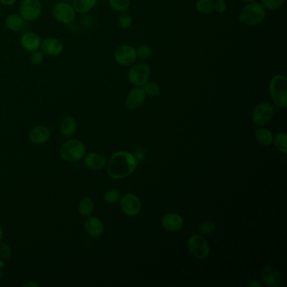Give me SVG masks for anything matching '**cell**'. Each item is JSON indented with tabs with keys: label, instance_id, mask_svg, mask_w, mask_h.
<instances>
[{
	"label": "cell",
	"instance_id": "cell-15",
	"mask_svg": "<svg viewBox=\"0 0 287 287\" xmlns=\"http://www.w3.org/2000/svg\"><path fill=\"white\" fill-rule=\"evenodd\" d=\"M146 94L141 87H136L128 93L126 96V105L131 110H136L144 104Z\"/></svg>",
	"mask_w": 287,
	"mask_h": 287
},
{
	"label": "cell",
	"instance_id": "cell-31",
	"mask_svg": "<svg viewBox=\"0 0 287 287\" xmlns=\"http://www.w3.org/2000/svg\"><path fill=\"white\" fill-rule=\"evenodd\" d=\"M120 197H121V192L116 189L107 190L104 195V200L105 202L109 203V204L117 202Z\"/></svg>",
	"mask_w": 287,
	"mask_h": 287
},
{
	"label": "cell",
	"instance_id": "cell-13",
	"mask_svg": "<svg viewBox=\"0 0 287 287\" xmlns=\"http://www.w3.org/2000/svg\"><path fill=\"white\" fill-rule=\"evenodd\" d=\"M21 45L24 50L32 52L41 48V38L36 32L28 31L21 36Z\"/></svg>",
	"mask_w": 287,
	"mask_h": 287
},
{
	"label": "cell",
	"instance_id": "cell-10",
	"mask_svg": "<svg viewBox=\"0 0 287 287\" xmlns=\"http://www.w3.org/2000/svg\"><path fill=\"white\" fill-rule=\"evenodd\" d=\"M274 113V107L269 102H262L254 108L252 118L257 126H262L266 125Z\"/></svg>",
	"mask_w": 287,
	"mask_h": 287
},
{
	"label": "cell",
	"instance_id": "cell-18",
	"mask_svg": "<svg viewBox=\"0 0 287 287\" xmlns=\"http://www.w3.org/2000/svg\"><path fill=\"white\" fill-rule=\"evenodd\" d=\"M50 131L46 126H39L32 129L29 134V138L35 144H46L50 139Z\"/></svg>",
	"mask_w": 287,
	"mask_h": 287
},
{
	"label": "cell",
	"instance_id": "cell-42",
	"mask_svg": "<svg viewBox=\"0 0 287 287\" xmlns=\"http://www.w3.org/2000/svg\"><path fill=\"white\" fill-rule=\"evenodd\" d=\"M243 1H244V3L249 4L252 3V2H254L255 0H243Z\"/></svg>",
	"mask_w": 287,
	"mask_h": 287
},
{
	"label": "cell",
	"instance_id": "cell-7",
	"mask_svg": "<svg viewBox=\"0 0 287 287\" xmlns=\"http://www.w3.org/2000/svg\"><path fill=\"white\" fill-rule=\"evenodd\" d=\"M188 249L190 250V254L197 259H205L210 254V249L207 242L202 236L198 234L193 235L189 239Z\"/></svg>",
	"mask_w": 287,
	"mask_h": 287
},
{
	"label": "cell",
	"instance_id": "cell-16",
	"mask_svg": "<svg viewBox=\"0 0 287 287\" xmlns=\"http://www.w3.org/2000/svg\"><path fill=\"white\" fill-rule=\"evenodd\" d=\"M261 275L263 281L267 286L277 287L281 283V276L275 267H265L262 271Z\"/></svg>",
	"mask_w": 287,
	"mask_h": 287
},
{
	"label": "cell",
	"instance_id": "cell-9",
	"mask_svg": "<svg viewBox=\"0 0 287 287\" xmlns=\"http://www.w3.org/2000/svg\"><path fill=\"white\" fill-rule=\"evenodd\" d=\"M114 59L121 66H131L137 59L136 49L129 45H122L116 49Z\"/></svg>",
	"mask_w": 287,
	"mask_h": 287
},
{
	"label": "cell",
	"instance_id": "cell-39",
	"mask_svg": "<svg viewBox=\"0 0 287 287\" xmlns=\"http://www.w3.org/2000/svg\"><path fill=\"white\" fill-rule=\"evenodd\" d=\"M5 268H6V264L3 261L0 260V279L4 276V272H5Z\"/></svg>",
	"mask_w": 287,
	"mask_h": 287
},
{
	"label": "cell",
	"instance_id": "cell-34",
	"mask_svg": "<svg viewBox=\"0 0 287 287\" xmlns=\"http://www.w3.org/2000/svg\"><path fill=\"white\" fill-rule=\"evenodd\" d=\"M136 56L141 59H148L150 57L153 52L151 46L149 45H141L136 50Z\"/></svg>",
	"mask_w": 287,
	"mask_h": 287
},
{
	"label": "cell",
	"instance_id": "cell-29",
	"mask_svg": "<svg viewBox=\"0 0 287 287\" xmlns=\"http://www.w3.org/2000/svg\"><path fill=\"white\" fill-rule=\"evenodd\" d=\"M144 92L150 97H157L160 94V87L156 83L148 82L142 86Z\"/></svg>",
	"mask_w": 287,
	"mask_h": 287
},
{
	"label": "cell",
	"instance_id": "cell-19",
	"mask_svg": "<svg viewBox=\"0 0 287 287\" xmlns=\"http://www.w3.org/2000/svg\"><path fill=\"white\" fill-rule=\"evenodd\" d=\"M5 24L9 31L20 32L25 28L26 21L20 14H11L6 17Z\"/></svg>",
	"mask_w": 287,
	"mask_h": 287
},
{
	"label": "cell",
	"instance_id": "cell-25",
	"mask_svg": "<svg viewBox=\"0 0 287 287\" xmlns=\"http://www.w3.org/2000/svg\"><path fill=\"white\" fill-rule=\"evenodd\" d=\"M94 207H95V204H94L92 199L85 197L80 201V205H79V211L81 215L87 217L92 213Z\"/></svg>",
	"mask_w": 287,
	"mask_h": 287
},
{
	"label": "cell",
	"instance_id": "cell-2",
	"mask_svg": "<svg viewBox=\"0 0 287 287\" xmlns=\"http://www.w3.org/2000/svg\"><path fill=\"white\" fill-rule=\"evenodd\" d=\"M269 94L275 105L281 109L287 107V78L277 75L269 82Z\"/></svg>",
	"mask_w": 287,
	"mask_h": 287
},
{
	"label": "cell",
	"instance_id": "cell-37",
	"mask_svg": "<svg viewBox=\"0 0 287 287\" xmlns=\"http://www.w3.org/2000/svg\"><path fill=\"white\" fill-rule=\"evenodd\" d=\"M17 2V0H0V4L5 6H12Z\"/></svg>",
	"mask_w": 287,
	"mask_h": 287
},
{
	"label": "cell",
	"instance_id": "cell-6",
	"mask_svg": "<svg viewBox=\"0 0 287 287\" xmlns=\"http://www.w3.org/2000/svg\"><path fill=\"white\" fill-rule=\"evenodd\" d=\"M151 76V68L146 63H136L128 71V80L136 87H142L149 82Z\"/></svg>",
	"mask_w": 287,
	"mask_h": 287
},
{
	"label": "cell",
	"instance_id": "cell-22",
	"mask_svg": "<svg viewBox=\"0 0 287 287\" xmlns=\"http://www.w3.org/2000/svg\"><path fill=\"white\" fill-rule=\"evenodd\" d=\"M98 0H72V6L77 13L86 14L92 11Z\"/></svg>",
	"mask_w": 287,
	"mask_h": 287
},
{
	"label": "cell",
	"instance_id": "cell-4",
	"mask_svg": "<svg viewBox=\"0 0 287 287\" xmlns=\"http://www.w3.org/2000/svg\"><path fill=\"white\" fill-rule=\"evenodd\" d=\"M86 153V148L82 141L69 140L60 148V156L65 161L78 162L82 159Z\"/></svg>",
	"mask_w": 287,
	"mask_h": 287
},
{
	"label": "cell",
	"instance_id": "cell-23",
	"mask_svg": "<svg viewBox=\"0 0 287 287\" xmlns=\"http://www.w3.org/2000/svg\"><path fill=\"white\" fill-rule=\"evenodd\" d=\"M255 137L258 142L262 146H269L273 142V135L271 131L267 129H258L255 132Z\"/></svg>",
	"mask_w": 287,
	"mask_h": 287
},
{
	"label": "cell",
	"instance_id": "cell-24",
	"mask_svg": "<svg viewBox=\"0 0 287 287\" xmlns=\"http://www.w3.org/2000/svg\"><path fill=\"white\" fill-rule=\"evenodd\" d=\"M215 8V3L213 0H197L195 4V9L199 13L202 15H209L212 13Z\"/></svg>",
	"mask_w": 287,
	"mask_h": 287
},
{
	"label": "cell",
	"instance_id": "cell-35",
	"mask_svg": "<svg viewBox=\"0 0 287 287\" xmlns=\"http://www.w3.org/2000/svg\"><path fill=\"white\" fill-rule=\"evenodd\" d=\"M12 254V250L11 247L6 243H1L0 242V257L4 259H10Z\"/></svg>",
	"mask_w": 287,
	"mask_h": 287
},
{
	"label": "cell",
	"instance_id": "cell-40",
	"mask_svg": "<svg viewBox=\"0 0 287 287\" xmlns=\"http://www.w3.org/2000/svg\"><path fill=\"white\" fill-rule=\"evenodd\" d=\"M24 286L25 287H39V284H36V283H35V282L33 281H29L27 282V283H26V284H24Z\"/></svg>",
	"mask_w": 287,
	"mask_h": 287
},
{
	"label": "cell",
	"instance_id": "cell-32",
	"mask_svg": "<svg viewBox=\"0 0 287 287\" xmlns=\"http://www.w3.org/2000/svg\"><path fill=\"white\" fill-rule=\"evenodd\" d=\"M117 23H118V26H120L121 29L126 30V29H128L129 27L131 26V24H132V18H131V16H130L129 14L122 12V13L119 16Z\"/></svg>",
	"mask_w": 287,
	"mask_h": 287
},
{
	"label": "cell",
	"instance_id": "cell-41",
	"mask_svg": "<svg viewBox=\"0 0 287 287\" xmlns=\"http://www.w3.org/2000/svg\"><path fill=\"white\" fill-rule=\"evenodd\" d=\"M2 239H3V229L0 227V242H1Z\"/></svg>",
	"mask_w": 287,
	"mask_h": 287
},
{
	"label": "cell",
	"instance_id": "cell-5",
	"mask_svg": "<svg viewBox=\"0 0 287 287\" xmlns=\"http://www.w3.org/2000/svg\"><path fill=\"white\" fill-rule=\"evenodd\" d=\"M76 11H75L72 4L60 1L54 4L51 9V15L57 22L62 25H70L75 21L76 18Z\"/></svg>",
	"mask_w": 287,
	"mask_h": 287
},
{
	"label": "cell",
	"instance_id": "cell-27",
	"mask_svg": "<svg viewBox=\"0 0 287 287\" xmlns=\"http://www.w3.org/2000/svg\"><path fill=\"white\" fill-rule=\"evenodd\" d=\"M110 8L116 12H125L130 6V0H108Z\"/></svg>",
	"mask_w": 287,
	"mask_h": 287
},
{
	"label": "cell",
	"instance_id": "cell-26",
	"mask_svg": "<svg viewBox=\"0 0 287 287\" xmlns=\"http://www.w3.org/2000/svg\"><path fill=\"white\" fill-rule=\"evenodd\" d=\"M274 146L280 153H287V134L284 132H279L273 137Z\"/></svg>",
	"mask_w": 287,
	"mask_h": 287
},
{
	"label": "cell",
	"instance_id": "cell-20",
	"mask_svg": "<svg viewBox=\"0 0 287 287\" xmlns=\"http://www.w3.org/2000/svg\"><path fill=\"white\" fill-rule=\"evenodd\" d=\"M105 157L96 153H90L85 156V164L91 169H101L105 166Z\"/></svg>",
	"mask_w": 287,
	"mask_h": 287
},
{
	"label": "cell",
	"instance_id": "cell-30",
	"mask_svg": "<svg viewBox=\"0 0 287 287\" xmlns=\"http://www.w3.org/2000/svg\"><path fill=\"white\" fill-rule=\"evenodd\" d=\"M261 5L265 10L277 11L281 8L284 4V0H261Z\"/></svg>",
	"mask_w": 287,
	"mask_h": 287
},
{
	"label": "cell",
	"instance_id": "cell-14",
	"mask_svg": "<svg viewBox=\"0 0 287 287\" xmlns=\"http://www.w3.org/2000/svg\"><path fill=\"white\" fill-rule=\"evenodd\" d=\"M162 226L167 231H180L183 227V218L180 214L175 212L168 213L162 218Z\"/></svg>",
	"mask_w": 287,
	"mask_h": 287
},
{
	"label": "cell",
	"instance_id": "cell-1",
	"mask_svg": "<svg viewBox=\"0 0 287 287\" xmlns=\"http://www.w3.org/2000/svg\"><path fill=\"white\" fill-rule=\"evenodd\" d=\"M138 164L133 154L126 151L113 154L108 164V174L115 180H121L131 175Z\"/></svg>",
	"mask_w": 287,
	"mask_h": 287
},
{
	"label": "cell",
	"instance_id": "cell-12",
	"mask_svg": "<svg viewBox=\"0 0 287 287\" xmlns=\"http://www.w3.org/2000/svg\"><path fill=\"white\" fill-rule=\"evenodd\" d=\"M40 49L46 56L55 57V56H60L63 52L64 46L59 39L55 38V37H47V38L44 39L43 41H41Z\"/></svg>",
	"mask_w": 287,
	"mask_h": 287
},
{
	"label": "cell",
	"instance_id": "cell-17",
	"mask_svg": "<svg viewBox=\"0 0 287 287\" xmlns=\"http://www.w3.org/2000/svg\"><path fill=\"white\" fill-rule=\"evenodd\" d=\"M85 231L90 237L93 238H98L101 236L104 232V225L102 222L99 218H88L85 223Z\"/></svg>",
	"mask_w": 287,
	"mask_h": 287
},
{
	"label": "cell",
	"instance_id": "cell-21",
	"mask_svg": "<svg viewBox=\"0 0 287 287\" xmlns=\"http://www.w3.org/2000/svg\"><path fill=\"white\" fill-rule=\"evenodd\" d=\"M77 130V124L72 116H66L60 124V131L66 137H71Z\"/></svg>",
	"mask_w": 287,
	"mask_h": 287
},
{
	"label": "cell",
	"instance_id": "cell-36",
	"mask_svg": "<svg viewBox=\"0 0 287 287\" xmlns=\"http://www.w3.org/2000/svg\"><path fill=\"white\" fill-rule=\"evenodd\" d=\"M227 4L224 2V0H218L215 3V8L214 11H217L218 13L223 14L227 11Z\"/></svg>",
	"mask_w": 287,
	"mask_h": 287
},
{
	"label": "cell",
	"instance_id": "cell-43",
	"mask_svg": "<svg viewBox=\"0 0 287 287\" xmlns=\"http://www.w3.org/2000/svg\"><path fill=\"white\" fill-rule=\"evenodd\" d=\"M216 1H218V0H216Z\"/></svg>",
	"mask_w": 287,
	"mask_h": 287
},
{
	"label": "cell",
	"instance_id": "cell-11",
	"mask_svg": "<svg viewBox=\"0 0 287 287\" xmlns=\"http://www.w3.org/2000/svg\"><path fill=\"white\" fill-rule=\"evenodd\" d=\"M121 207L126 215L134 217L141 210V200L136 195L126 194L121 199Z\"/></svg>",
	"mask_w": 287,
	"mask_h": 287
},
{
	"label": "cell",
	"instance_id": "cell-3",
	"mask_svg": "<svg viewBox=\"0 0 287 287\" xmlns=\"http://www.w3.org/2000/svg\"><path fill=\"white\" fill-rule=\"evenodd\" d=\"M266 17V11L261 4L252 2L244 6L239 14V20L246 26H257Z\"/></svg>",
	"mask_w": 287,
	"mask_h": 287
},
{
	"label": "cell",
	"instance_id": "cell-28",
	"mask_svg": "<svg viewBox=\"0 0 287 287\" xmlns=\"http://www.w3.org/2000/svg\"><path fill=\"white\" fill-rule=\"evenodd\" d=\"M216 223L212 221L206 220L204 221L202 223H200V225L198 226L197 230L200 234L203 235H206V234H210L212 232L215 231Z\"/></svg>",
	"mask_w": 287,
	"mask_h": 287
},
{
	"label": "cell",
	"instance_id": "cell-33",
	"mask_svg": "<svg viewBox=\"0 0 287 287\" xmlns=\"http://www.w3.org/2000/svg\"><path fill=\"white\" fill-rule=\"evenodd\" d=\"M45 54L41 50H36V51H32L30 55V62L31 64L40 65L44 62L45 60Z\"/></svg>",
	"mask_w": 287,
	"mask_h": 287
},
{
	"label": "cell",
	"instance_id": "cell-8",
	"mask_svg": "<svg viewBox=\"0 0 287 287\" xmlns=\"http://www.w3.org/2000/svg\"><path fill=\"white\" fill-rule=\"evenodd\" d=\"M42 12L40 0H22L20 6V15L26 21H35Z\"/></svg>",
	"mask_w": 287,
	"mask_h": 287
},
{
	"label": "cell",
	"instance_id": "cell-38",
	"mask_svg": "<svg viewBox=\"0 0 287 287\" xmlns=\"http://www.w3.org/2000/svg\"><path fill=\"white\" fill-rule=\"evenodd\" d=\"M249 287H262L263 284H262L261 282L258 280V279H254V280H252L249 284Z\"/></svg>",
	"mask_w": 287,
	"mask_h": 287
}]
</instances>
